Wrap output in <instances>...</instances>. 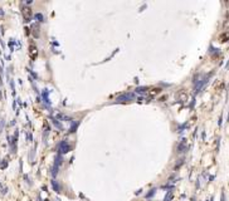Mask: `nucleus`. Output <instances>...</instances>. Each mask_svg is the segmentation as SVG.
<instances>
[{
  "label": "nucleus",
  "instance_id": "2",
  "mask_svg": "<svg viewBox=\"0 0 229 201\" xmlns=\"http://www.w3.org/2000/svg\"><path fill=\"white\" fill-rule=\"evenodd\" d=\"M30 15H32V11L29 9H24V18L27 19V22L30 19Z\"/></svg>",
  "mask_w": 229,
  "mask_h": 201
},
{
  "label": "nucleus",
  "instance_id": "3",
  "mask_svg": "<svg viewBox=\"0 0 229 201\" xmlns=\"http://www.w3.org/2000/svg\"><path fill=\"white\" fill-rule=\"evenodd\" d=\"M52 185H53V187H54V190H56L57 192H59V186H58L57 182H56V181H52Z\"/></svg>",
  "mask_w": 229,
  "mask_h": 201
},
{
  "label": "nucleus",
  "instance_id": "1",
  "mask_svg": "<svg viewBox=\"0 0 229 201\" xmlns=\"http://www.w3.org/2000/svg\"><path fill=\"white\" fill-rule=\"evenodd\" d=\"M59 164H61V157L58 156L56 158V164H54V168H53V176L57 175V171H58V167H59Z\"/></svg>",
  "mask_w": 229,
  "mask_h": 201
}]
</instances>
